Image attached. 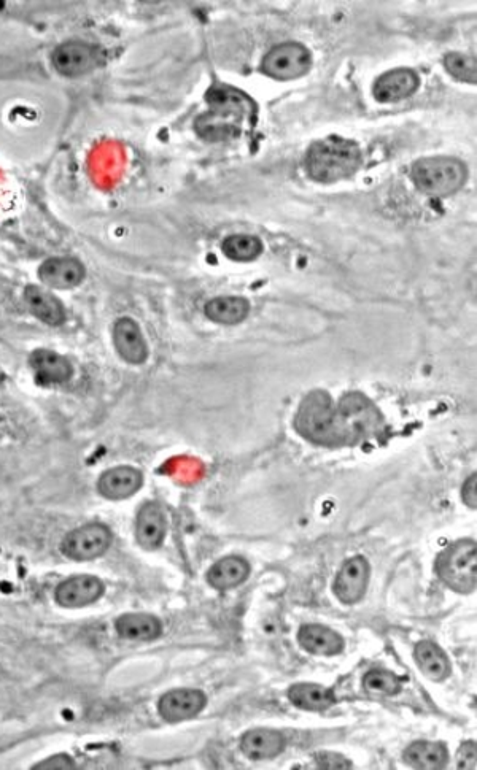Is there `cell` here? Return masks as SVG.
Returning <instances> with one entry per match:
<instances>
[{"label":"cell","mask_w":477,"mask_h":770,"mask_svg":"<svg viewBox=\"0 0 477 770\" xmlns=\"http://www.w3.org/2000/svg\"><path fill=\"white\" fill-rule=\"evenodd\" d=\"M113 345L129 364L139 366L148 359V345L137 321L123 316L113 326Z\"/></svg>","instance_id":"5bb4252c"},{"label":"cell","mask_w":477,"mask_h":770,"mask_svg":"<svg viewBox=\"0 0 477 770\" xmlns=\"http://www.w3.org/2000/svg\"><path fill=\"white\" fill-rule=\"evenodd\" d=\"M411 178L419 191L430 197H447L465 185L468 169L460 159L450 156L423 158L414 162Z\"/></svg>","instance_id":"277c9868"},{"label":"cell","mask_w":477,"mask_h":770,"mask_svg":"<svg viewBox=\"0 0 477 770\" xmlns=\"http://www.w3.org/2000/svg\"><path fill=\"white\" fill-rule=\"evenodd\" d=\"M288 697L298 709L307 710V712H323L336 704L333 691L315 683H298L291 686Z\"/></svg>","instance_id":"d4e9b609"},{"label":"cell","mask_w":477,"mask_h":770,"mask_svg":"<svg viewBox=\"0 0 477 770\" xmlns=\"http://www.w3.org/2000/svg\"><path fill=\"white\" fill-rule=\"evenodd\" d=\"M101 59L99 48L80 40L61 43L51 53V64L56 72L67 78H78L90 74L101 64Z\"/></svg>","instance_id":"ba28073f"},{"label":"cell","mask_w":477,"mask_h":770,"mask_svg":"<svg viewBox=\"0 0 477 770\" xmlns=\"http://www.w3.org/2000/svg\"><path fill=\"white\" fill-rule=\"evenodd\" d=\"M222 250L226 258L233 261H255L263 253V242L255 235L236 234L225 239Z\"/></svg>","instance_id":"4316f807"},{"label":"cell","mask_w":477,"mask_h":770,"mask_svg":"<svg viewBox=\"0 0 477 770\" xmlns=\"http://www.w3.org/2000/svg\"><path fill=\"white\" fill-rule=\"evenodd\" d=\"M298 642L312 655L334 656L344 650V639L322 624H306L299 629Z\"/></svg>","instance_id":"d6986e66"},{"label":"cell","mask_w":477,"mask_h":770,"mask_svg":"<svg viewBox=\"0 0 477 770\" xmlns=\"http://www.w3.org/2000/svg\"><path fill=\"white\" fill-rule=\"evenodd\" d=\"M476 742L468 740L460 747L457 755L458 769H476Z\"/></svg>","instance_id":"1f68e13d"},{"label":"cell","mask_w":477,"mask_h":770,"mask_svg":"<svg viewBox=\"0 0 477 770\" xmlns=\"http://www.w3.org/2000/svg\"><path fill=\"white\" fill-rule=\"evenodd\" d=\"M207 318L220 324H239L249 316L250 302L245 297H217L204 308Z\"/></svg>","instance_id":"484cf974"},{"label":"cell","mask_w":477,"mask_h":770,"mask_svg":"<svg viewBox=\"0 0 477 770\" xmlns=\"http://www.w3.org/2000/svg\"><path fill=\"white\" fill-rule=\"evenodd\" d=\"M144 475L134 467L120 466L107 470L97 480V491L109 501H123L142 488Z\"/></svg>","instance_id":"9a60e30c"},{"label":"cell","mask_w":477,"mask_h":770,"mask_svg":"<svg viewBox=\"0 0 477 770\" xmlns=\"http://www.w3.org/2000/svg\"><path fill=\"white\" fill-rule=\"evenodd\" d=\"M86 277L83 262L70 256H56L47 259L39 267V278L43 285L51 289H72L82 285Z\"/></svg>","instance_id":"8fae6325"},{"label":"cell","mask_w":477,"mask_h":770,"mask_svg":"<svg viewBox=\"0 0 477 770\" xmlns=\"http://www.w3.org/2000/svg\"><path fill=\"white\" fill-rule=\"evenodd\" d=\"M29 364L34 370L35 380L43 386L63 385L69 382L74 374V367L69 359L47 348L35 350L29 358Z\"/></svg>","instance_id":"2e32d148"},{"label":"cell","mask_w":477,"mask_h":770,"mask_svg":"<svg viewBox=\"0 0 477 770\" xmlns=\"http://www.w3.org/2000/svg\"><path fill=\"white\" fill-rule=\"evenodd\" d=\"M285 748V737L272 729H252L241 739V750L253 761L276 758Z\"/></svg>","instance_id":"ffe728a7"},{"label":"cell","mask_w":477,"mask_h":770,"mask_svg":"<svg viewBox=\"0 0 477 770\" xmlns=\"http://www.w3.org/2000/svg\"><path fill=\"white\" fill-rule=\"evenodd\" d=\"M314 759L318 769H352V763H350L349 759L344 758L339 753L323 751V753H317Z\"/></svg>","instance_id":"f546056e"},{"label":"cell","mask_w":477,"mask_h":770,"mask_svg":"<svg viewBox=\"0 0 477 770\" xmlns=\"http://www.w3.org/2000/svg\"><path fill=\"white\" fill-rule=\"evenodd\" d=\"M444 67L452 77L463 83H476L477 67L476 59L470 54L449 53L444 58Z\"/></svg>","instance_id":"f1b7e54d"},{"label":"cell","mask_w":477,"mask_h":770,"mask_svg":"<svg viewBox=\"0 0 477 770\" xmlns=\"http://www.w3.org/2000/svg\"><path fill=\"white\" fill-rule=\"evenodd\" d=\"M307 174L320 183H336L352 177L361 166L358 143L338 135L312 143L306 153Z\"/></svg>","instance_id":"3957f363"},{"label":"cell","mask_w":477,"mask_h":770,"mask_svg":"<svg viewBox=\"0 0 477 770\" xmlns=\"http://www.w3.org/2000/svg\"><path fill=\"white\" fill-rule=\"evenodd\" d=\"M207 697L199 690H172L159 699V715L169 723L191 720L206 707Z\"/></svg>","instance_id":"7c38bea8"},{"label":"cell","mask_w":477,"mask_h":770,"mask_svg":"<svg viewBox=\"0 0 477 770\" xmlns=\"http://www.w3.org/2000/svg\"><path fill=\"white\" fill-rule=\"evenodd\" d=\"M295 428L315 445L347 447L381 436L384 416L365 394L347 393L334 404L330 394L315 389L299 405Z\"/></svg>","instance_id":"6da1fadb"},{"label":"cell","mask_w":477,"mask_h":770,"mask_svg":"<svg viewBox=\"0 0 477 770\" xmlns=\"http://www.w3.org/2000/svg\"><path fill=\"white\" fill-rule=\"evenodd\" d=\"M312 66L311 51L298 42H287L272 48L264 56V74L277 81H290L303 77Z\"/></svg>","instance_id":"8992f818"},{"label":"cell","mask_w":477,"mask_h":770,"mask_svg":"<svg viewBox=\"0 0 477 770\" xmlns=\"http://www.w3.org/2000/svg\"><path fill=\"white\" fill-rule=\"evenodd\" d=\"M414 656L423 674L427 675L433 682H443L452 672L449 658L435 642L423 640V642L417 643Z\"/></svg>","instance_id":"603a6c76"},{"label":"cell","mask_w":477,"mask_h":770,"mask_svg":"<svg viewBox=\"0 0 477 770\" xmlns=\"http://www.w3.org/2000/svg\"><path fill=\"white\" fill-rule=\"evenodd\" d=\"M34 770H72L77 769V763L69 755H55L43 759L32 767Z\"/></svg>","instance_id":"4dcf8cb0"},{"label":"cell","mask_w":477,"mask_h":770,"mask_svg":"<svg viewBox=\"0 0 477 770\" xmlns=\"http://www.w3.org/2000/svg\"><path fill=\"white\" fill-rule=\"evenodd\" d=\"M115 629L121 639L131 642H150L158 639L163 631V624L156 616L148 613H128L115 621Z\"/></svg>","instance_id":"44dd1931"},{"label":"cell","mask_w":477,"mask_h":770,"mask_svg":"<svg viewBox=\"0 0 477 770\" xmlns=\"http://www.w3.org/2000/svg\"><path fill=\"white\" fill-rule=\"evenodd\" d=\"M420 78L412 69L390 70L377 78L374 83L373 96L381 104H395L408 99L419 89Z\"/></svg>","instance_id":"4fadbf2b"},{"label":"cell","mask_w":477,"mask_h":770,"mask_svg":"<svg viewBox=\"0 0 477 770\" xmlns=\"http://www.w3.org/2000/svg\"><path fill=\"white\" fill-rule=\"evenodd\" d=\"M404 761L414 769H444L449 761V751L441 742H414L404 751Z\"/></svg>","instance_id":"cb8c5ba5"},{"label":"cell","mask_w":477,"mask_h":770,"mask_svg":"<svg viewBox=\"0 0 477 770\" xmlns=\"http://www.w3.org/2000/svg\"><path fill=\"white\" fill-rule=\"evenodd\" d=\"M369 574L371 567L363 556L347 559L333 586L339 601L349 605L360 602L368 588Z\"/></svg>","instance_id":"30bf717a"},{"label":"cell","mask_w":477,"mask_h":770,"mask_svg":"<svg viewBox=\"0 0 477 770\" xmlns=\"http://www.w3.org/2000/svg\"><path fill=\"white\" fill-rule=\"evenodd\" d=\"M136 537L140 547L145 550H156L163 545L166 537V516L158 502L142 505L137 515Z\"/></svg>","instance_id":"e0dca14e"},{"label":"cell","mask_w":477,"mask_h":770,"mask_svg":"<svg viewBox=\"0 0 477 770\" xmlns=\"http://www.w3.org/2000/svg\"><path fill=\"white\" fill-rule=\"evenodd\" d=\"M105 586L94 575H75L56 588L55 601L66 609H82L104 596Z\"/></svg>","instance_id":"9c48e42d"},{"label":"cell","mask_w":477,"mask_h":770,"mask_svg":"<svg viewBox=\"0 0 477 770\" xmlns=\"http://www.w3.org/2000/svg\"><path fill=\"white\" fill-rule=\"evenodd\" d=\"M112 531L105 524L90 523L70 531L61 543V551L72 561H93L112 545Z\"/></svg>","instance_id":"52a82bcc"},{"label":"cell","mask_w":477,"mask_h":770,"mask_svg":"<svg viewBox=\"0 0 477 770\" xmlns=\"http://www.w3.org/2000/svg\"><path fill=\"white\" fill-rule=\"evenodd\" d=\"M436 574L457 593L470 594L477 585V545L474 540L463 539L452 543L439 553Z\"/></svg>","instance_id":"5b68a950"},{"label":"cell","mask_w":477,"mask_h":770,"mask_svg":"<svg viewBox=\"0 0 477 770\" xmlns=\"http://www.w3.org/2000/svg\"><path fill=\"white\" fill-rule=\"evenodd\" d=\"M476 483L477 477L476 474H473L466 480L465 485H463L462 488L463 502H465L468 507H471V509H476L477 507Z\"/></svg>","instance_id":"d6a6232c"},{"label":"cell","mask_w":477,"mask_h":770,"mask_svg":"<svg viewBox=\"0 0 477 770\" xmlns=\"http://www.w3.org/2000/svg\"><path fill=\"white\" fill-rule=\"evenodd\" d=\"M250 574V566L244 558L228 556L210 567L207 572V580L217 590H231L242 585Z\"/></svg>","instance_id":"7402d4cb"},{"label":"cell","mask_w":477,"mask_h":770,"mask_svg":"<svg viewBox=\"0 0 477 770\" xmlns=\"http://www.w3.org/2000/svg\"><path fill=\"white\" fill-rule=\"evenodd\" d=\"M206 113L198 116L194 129L207 142L241 137L256 124V104L249 94L226 85H214L207 91Z\"/></svg>","instance_id":"7a4b0ae2"},{"label":"cell","mask_w":477,"mask_h":770,"mask_svg":"<svg viewBox=\"0 0 477 770\" xmlns=\"http://www.w3.org/2000/svg\"><path fill=\"white\" fill-rule=\"evenodd\" d=\"M401 685H403L401 678L388 670H371L363 678V688L377 696H395L396 693H400Z\"/></svg>","instance_id":"83f0119b"},{"label":"cell","mask_w":477,"mask_h":770,"mask_svg":"<svg viewBox=\"0 0 477 770\" xmlns=\"http://www.w3.org/2000/svg\"><path fill=\"white\" fill-rule=\"evenodd\" d=\"M24 301L29 312L48 326H59L66 321V308L55 294L37 285H29L24 289Z\"/></svg>","instance_id":"ac0fdd59"}]
</instances>
